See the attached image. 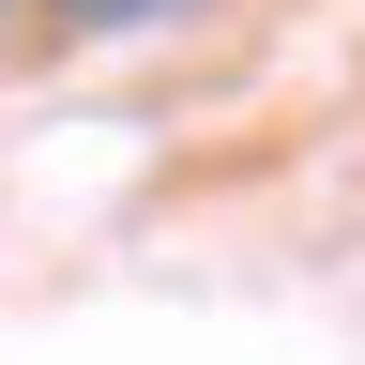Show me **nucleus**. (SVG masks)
<instances>
[{"label": "nucleus", "instance_id": "obj_1", "mask_svg": "<svg viewBox=\"0 0 365 365\" xmlns=\"http://www.w3.org/2000/svg\"><path fill=\"white\" fill-rule=\"evenodd\" d=\"M61 31H168V16H198V0H46Z\"/></svg>", "mask_w": 365, "mask_h": 365}]
</instances>
